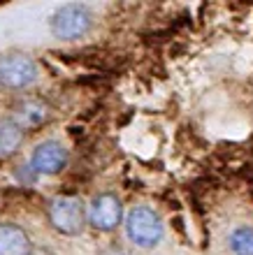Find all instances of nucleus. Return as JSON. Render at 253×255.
Returning a JSON list of instances; mask_svg holds the SVG:
<instances>
[{"label": "nucleus", "mask_w": 253, "mask_h": 255, "mask_svg": "<svg viewBox=\"0 0 253 255\" xmlns=\"http://www.w3.org/2000/svg\"><path fill=\"white\" fill-rule=\"evenodd\" d=\"M228 246L235 255H253V227L239 225L228 234Z\"/></svg>", "instance_id": "9d476101"}, {"label": "nucleus", "mask_w": 253, "mask_h": 255, "mask_svg": "<svg viewBox=\"0 0 253 255\" xmlns=\"http://www.w3.org/2000/svg\"><path fill=\"white\" fill-rule=\"evenodd\" d=\"M31 167L38 174H61L68 167V149L54 139L38 144L33 151Z\"/></svg>", "instance_id": "423d86ee"}, {"label": "nucleus", "mask_w": 253, "mask_h": 255, "mask_svg": "<svg viewBox=\"0 0 253 255\" xmlns=\"http://www.w3.org/2000/svg\"><path fill=\"white\" fill-rule=\"evenodd\" d=\"M38 79V65L26 53H9L0 58V86L9 90L28 88Z\"/></svg>", "instance_id": "20e7f679"}, {"label": "nucleus", "mask_w": 253, "mask_h": 255, "mask_svg": "<svg viewBox=\"0 0 253 255\" xmlns=\"http://www.w3.org/2000/svg\"><path fill=\"white\" fill-rule=\"evenodd\" d=\"M23 144V130L12 119L0 121V158L14 156Z\"/></svg>", "instance_id": "1a4fd4ad"}, {"label": "nucleus", "mask_w": 253, "mask_h": 255, "mask_svg": "<svg viewBox=\"0 0 253 255\" xmlns=\"http://www.w3.org/2000/svg\"><path fill=\"white\" fill-rule=\"evenodd\" d=\"M49 223L61 234L75 237L84 230L86 225V209L84 202L77 195H58L49 202Z\"/></svg>", "instance_id": "f257e3e1"}, {"label": "nucleus", "mask_w": 253, "mask_h": 255, "mask_svg": "<svg viewBox=\"0 0 253 255\" xmlns=\"http://www.w3.org/2000/svg\"><path fill=\"white\" fill-rule=\"evenodd\" d=\"M123 216V204L114 193H100L93 197L91 211H88V220L95 230L102 232H112L119 227Z\"/></svg>", "instance_id": "39448f33"}, {"label": "nucleus", "mask_w": 253, "mask_h": 255, "mask_svg": "<svg viewBox=\"0 0 253 255\" xmlns=\"http://www.w3.org/2000/svg\"><path fill=\"white\" fill-rule=\"evenodd\" d=\"M49 116H51V107L46 105L44 100L26 98V100H19L14 105L9 119L14 121L23 132H33V130L44 126L46 121H49Z\"/></svg>", "instance_id": "0eeeda50"}, {"label": "nucleus", "mask_w": 253, "mask_h": 255, "mask_svg": "<svg viewBox=\"0 0 253 255\" xmlns=\"http://www.w3.org/2000/svg\"><path fill=\"white\" fill-rule=\"evenodd\" d=\"M0 255H31V237L14 223H0Z\"/></svg>", "instance_id": "6e6552de"}, {"label": "nucleus", "mask_w": 253, "mask_h": 255, "mask_svg": "<svg viewBox=\"0 0 253 255\" xmlns=\"http://www.w3.org/2000/svg\"><path fill=\"white\" fill-rule=\"evenodd\" d=\"M93 26V14L86 5H65L51 16V33L58 40H77Z\"/></svg>", "instance_id": "7ed1b4c3"}, {"label": "nucleus", "mask_w": 253, "mask_h": 255, "mask_svg": "<svg viewBox=\"0 0 253 255\" xmlns=\"http://www.w3.org/2000/svg\"><path fill=\"white\" fill-rule=\"evenodd\" d=\"M126 232L139 248H154L163 239V220L151 207H135L126 218Z\"/></svg>", "instance_id": "f03ea898"}, {"label": "nucleus", "mask_w": 253, "mask_h": 255, "mask_svg": "<svg viewBox=\"0 0 253 255\" xmlns=\"http://www.w3.org/2000/svg\"><path fill=\"white\" fill-rule=\"evenodd\" d=\"M35 255H49V253H46V251H44V253H35Z\"/></svg>", "instance_id": "9b49d317"}]
</instances>
